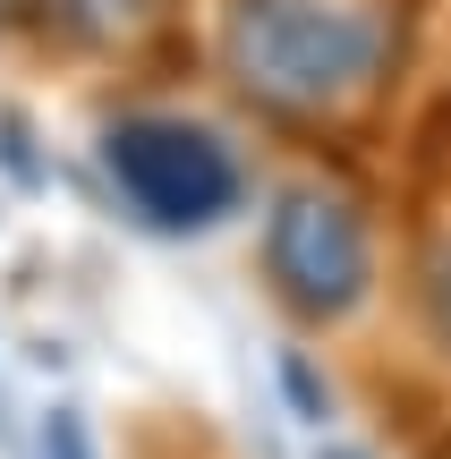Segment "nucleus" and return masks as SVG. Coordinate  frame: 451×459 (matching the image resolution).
Listing matches in <instances>:
<instances>
[{
	"label": "nucleus",
	"mask_w": 451,
	"mask_h": 459,
	"mask_svg": "<svg viewBox=\"0 0 451 459\" xmlns=\"http://www.w3.org/2000/svg\"><path fill=\"white\" fill-rule=\"evenodd\" d=\"M230 77L273 111H333L384 68L392 26L367 0H239L230 9Z\"/></svg>",
	"instance_id": "1"
},
{
	"label": "nucleus",
	"mask_w": 451,
	"mask_h": 459,
	"mask_svg": "<svg viewBox=\"0 0 451 459\" xmlns=\"http://www.w3.org/2000/svg\"><path fill=\"white\" fill-rule=\"evenodd\" d=\"M34 9V0H0V26H9V17H26Z\"/></svg>",
	"instance_id": "5"
},
{
	"label": "nucleus",
	"mask_w": 451,
	"mask_h": 459,
	"mask_svg": "<svg viewBox=\"0 0 451 459\" xmlns=\"http://www.w3.org/2000/svg\"><path fill=\"white\" fill-rule=\"evenodd\" d=\"M102 162H111L119 196L136 204L153 230H213L221 213H239V153L221 145L213 128H196V119H119L111 136H102Z\"/></svg>",
	"instance_id": "2"
},
{
	"label": "nucleus",
	"mask_w": 451,
	"mask_h": 459,
	"mask_svg": "<svg viewBox=\"0 0 451 459\" xmlns=\"http://www.w3.org/2000/svg\"><path fill=\"white\" fill-rule=\"evenodd\" d=\"M265 273H273V298L307 324H341V315L367 298L375 281V255H367V230L341 196L324 187H290L273 196L265 213Z\"/></svg>",
	"instance_id": "3"
},
{
	"label": "nucleus",
	"mask_w": 451,
	"mask_h": 459,
	"mask_svg": "<svg viewBox=\"0 0 451 459\" xmlns=\"http://www.w3.org/2000/svg\"><path fill=\"white\" fill-rule=\"evenodd\" d=\"M324 459H358V451H324Z\"/></svg>",
	"instance_id": "6"
},
{
	"label": "nucleus",
	"mask_w": 451,
	"mask_h": 459,
	"mask_svg": "<svg viewBox=\"0 0 451 459\" xmlns=\"http://www.w3.org/2000/svg\"><path fill=\"white\" fill-rule=\"evenodd\" d=\"M43 459H94V434H85L77 409H51L43 417Z\"/></svg>",
	"instance_id": "4"
}]
</instances>
